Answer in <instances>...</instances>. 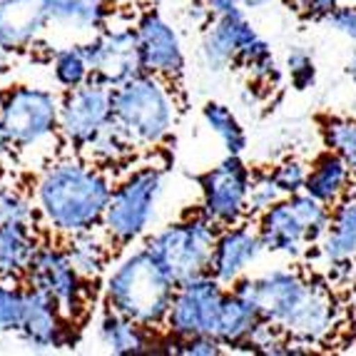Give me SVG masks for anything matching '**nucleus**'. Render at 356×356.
<instances>
[{
  "label": "nucleus",
  "mask_w": 356,
  "mask_h": 356,
  "mask_svg": "<svg viewBox=\"0 0 356 356\" xmlns=\"http://www.w3.org/2000/svg\"><path fill=\"white\" fill-rule=\"evenodd\" d=\"M324 143L329 149L344 157L356 177V120L334 118L324 122Z\"/></svg>",
  "instance_id": "c756f323"
},
{
  "label": "nucleus",
  "mask_w": 356,
  "mask_h": 356,
  "mask_svg": "<svg viewBox=\"0 0 356 356\" xmlns=\"http://www.w3.org/2000/svg\"><path fill=\"white\" fill-rule=\"evenodd\" d=\"M92 77L118 88L143 72L140 40L135 28H105L92 42H88Z\"/></svg>",
  "instance_id": "f8f14e48"
},
{
  "label": "nucleus",
  "mask_w": 356,
  "mask_h": 356,
  "mask_svg": "<svg viewBox=\"0 0 356 356\" xmlns=\"http://www.w3.org/2000/svg\"><path fill=\"white\" fill-rule=\"evenodd\" d=\"M261 252L264 242L257 229H250L247 225L222 227L209 261V274L225 286L237 284L247 269L261 257Z\"/></svg>",
  "instance_id": "4468645a"
},
{
  "label": "nucleus",
  "mask_w": 356,
  "mask_h": 356,
  "mask_svg": "<svg viewBox=\"0 0 356 356\" xmlns=\"http://www.w3.org/2000/svg\"><path fill=\"white\" fill-rule=\"evenodd\" d=\"M217 237L220 225H214L207 214H197L157 232L147 242V252L172 277L175 284H182L187 280L209 274Z\"/></svg>",
  "instance_id": "39448f33"
},
{
  "label": "nucleus",
  "mask_w": 356,
  "mask_h": 356,
  "mask_svg": "<svg viewBox=\"0 0 356 356\" xmlns=\"http://www.w3.org/2000/svg\"><path fill=\"white\" fill-rule=\"evenodd\" d=\"M207 3H209V10H212V20L244 15L242 0H207Z\"/></svg>",
  "instance_id": "58836bf2"
},
{
  "label": "nucleus",
  "mask_w": 356,
  "mask_h": 356,
  "mask_svg": "<svg viewBox=\"0 0 356 356\" xmlns=\"http://www.w3.org/2000/svg\"><path fill=\"white\" fill-rule=\"evenodd\" d=\"M280 182L274 177V172H257L252 175L250 184V212L261 214L264 209H269L272 204H277L280 200H284Z\"/></svg>",
  "instance_id": "7c9ffc66"
},
{
  "label": "nucleus",
  "mask_w": 356,
  "mask_h": 356,
  "mask_svg": "<svg viewBox=\"0 0 356 356\" xmlns=\"http://www.w3.org/2000/svg\"><path fill=\"white\" fill-rule=\"evenodd\" d=\"M274 0H242L244 10H264V8L272 6Z\"/></svg>",
  "instance_id": "a19ab883"
},
{
  "label": "nucleus",
  "mask_w": 356,
  "mask_h": 356,
  "mask_svg": "<svg viewBox=\"0 0 356 356\" xmlns=\"http://www.w3.org/2000/svg\"><path fill=\"white\" fill-rule=\"evenodd\" d=\"M319 252L329 264H349L356 259V195H346L334 207L332 225L319 239Z\"/></svg>",
  "instance_id": "aec40b11"
},
{
  "label": "nucleus",
  "mask_w": 356,
  "mask_h": 356,
  "mask_svg": "<svg viewBox=\"0 0 356 356\" xmlns=\"http://www.w3.org/2000/svg\"><path fill=\"white\" fill-rule=\"evenodd\" d=\"M261 321V314L247 297L239 291H227L225 307L220 314V327H217V339L225 346H247L252 332Z\"/></svg>",
  "instance_id": "5701e85b"
},
{
  "label": "nucleus",
  "mask_w": 356,
  "mask_h": 356,
  "mask_svg": "<svg viewBox=\"0 0 356 356\" xmlns=\"http://www.w3.org/2000/svg\"><path fill=\"white\" fill-rule=\"evenodd\" d=\"M135 30L140 40L143 72L165 77V80H177L184 72V50L177 30L154 10L145 13L137 20Z\"/></svg>",
  "instance_id": "ddd939ff"
},
{
  "label": "nucleus",
  "mask_w": 356,
  "mask_h": 356,
  "mask_svg": "<svg viewBox=\"0 0 356 356\" xmlns=\"http://www.w3.org/2000/svg\"><path fill=\"white\" fill-rule=\"evenodd\" d=\"M259 35L244 15L237 18H217L207 28L200 45V58L204 67L212 72H222L239 60V53L250 40Z\"/></svg>",
  "instance_id": "a211bd4d"
},
{
  "label": "nucleus",
  "mask_w": 356,
  "mask_h": 356,
  "mask_svg": "<svg viewBox=\"0 0 356 356\" xmlns=\"http://www.w3.org/2000/svg\"><path fill=\"white\" fill-rule=\"evenodd\" d=\"M257 232L264 242V250L282 257H291V259L302 257L309 244H316L289 197L280 200L259 214Z\"/></svg>",
  "instance_id": "dca6fc26"
},
{
  "label": "nucleus",
  "mask_w": 356,
  "mask_h": 356,
  "mask_svg": "<svg viewBox=\"0 0 356 356\" xmlns=\"http://www.w3.org/2000/svg\"><path fill=\"white\" fill-rule=\"evenodd\" d=\"M339 8V0H297V10L307 20H327Z\"/></svg>",
  "instance_id": "4c0bfd02"
},
{
  "label": "nucleus",
  "mask_w": 356,
  "mask_h": 356,
  "mask_svg": "<svg viewBox=\"0 0 356 356\" xmlns=\"http://www.w3.org/2000/svg\"><path fill=\"white\" fill-rule=\"evenodd\" d=\"M277 182H280L282 192L286 197L297 195V192H304L307 187V177H309V167L304 165L302 160H284L272 170Z\"/></svg>",
  "instance_id": "f704fd0d"
},
{
  "label": "nucleus",
  "mask_w": 356,
  "mask_h": 356,
  "mask_svg": "<svg viewBox=\"0 0 356 356\" xmlns=\"http://www.w3.org/2000/svg\"><path fill=\"white\" fill-rule=\"evenodd\" d=\"M177 284L145 250L120 261L105 286L107 309L137 321L147 329L165 327Z\"/></svg>",
  "instance_id": "7ed1b4c3"
},
{
  "label": "nucleus",
  "mask_w": 356,
  "mask_h": 356,
  "mask_svg": "<svg viewBox=\"0 0 356 356\" xmlns=\"http://www.w3.org/2000/svg\"><path fill=\"white\" fill-rule=\"evenodd\" d=\"M187 15H190L195 23H207L212 18V10H209L207 0H192L190 8H187Z\"/></svg>",
  "instance_id": "ea45409f"
},
{
  "label": "nucleus",
  "mask_w": 356,
  "mask_h": 356,
  "mask_svg": "<svg viewBox=\"0 0 356 356\" xmlns=\"http://www.w3.org/2000/svg\"><path fill=\"white\" fill-rule=\"evenodd\" d=\"M346 72H349V77L356 83V50H354V53H351L349 63H346Z\"/></svg>",
  "instance_id": "79ce46f5"
},
{
  "label": "nucleus",
  "mask_w": 356,
  "mask_h": 356,
  "mask_svg": "<svg viewBox=\"0 0 356 356\" xmlns=\"http://www.w3.org/2000/svg\"><path fill=\"white\" fill-rule=\"evenodd\" d=\"M354 3H356V0H354Z\"/></svg>",
  "instance_id": "c03bdc74"
},
{
  "label": "nucleus",
  "mask_w": 356,
  "mask_h": 356,
  "mask_svg": "<svg viewBox=\"0 0 356 356\" xmlns=\"http://www.w3.org/2000/svg\"><path fill=\"white\" fill-rule=\"evenodd\" d=\"M327 20L334 33L349 38V40H356V3L354 6H341V3H339V8Z\"/></svg>",
  "instance_id": "e433bc0d"
},
{
  "label": "nucleus",
  "mask_w": 356,
  "mask_h": 356,
  "mask_svg": "<svg viewBox=\"0 0 356 356\" xmlns=\"http://www.w3.org/2000/svg\"><path fill=\"white\" fill-rule=\"evenodd\" d=\"M8 70V63H6V53H0V75Z\"/></svg>",
  "instance_id": "37998d69"
},
{
  "label": "nucleus",
  "mask_w": 356,
  "mask_h": 356,
  "mask_svg": "<svg viewBox=\"0 0 356 356\" xmlns=\"http://www.w3.org/2000/svg\"><path fill=\"white\" fill-rule=\"evenodd\" d=\"M65 252H67V257H70L75 272L80 274L85 282L100 277L102 267H105V250L90 237V232L70 237V247H67Z\"/></svg>",
  "instance_id": "cd10ccee"
},
{
  "label": "nucleus",
  "mask_w": 356,
  "mask_h": 356,
  "mask_svg": "<svg viewBox=\"0 0 356 356\" xmlns=\"http://www.w3.org/2000/svg\"><path fill=\"white\" fill-rule=\"evenodd\" d=\"M286 75H289L291 85L297 90H307L314 85L316 80V65H314V58L302 48H291L286 53Z\"/></svg>",
  "instance_id": "72a5a7b5"
},
{
  "label": "nucleus",
  "mask_w": 356,
  "mask_h": 356,
  "mask_svg": "<svg viewBox=\"0 0 356 356\" xmlns=\"http://www.w3.org/2000/svg\"><path fill=\"white\" fill-rule=\"evenodd\" d=\"M351 179L354 172L351 167L344 162L341 154H337L334 149H327L324 154H319L312 167H309V177L304 192H309L312 197H316L319 202L337 207L351 190Z\"/></svg>",
  "instance_id": "6ab92c4d"
},
{
  "label": "nucleus",
  "mask_w": 356,
  "mask_h": 356,
  "mask_svg": "<svg viewBox=\"0 0 356 356\" xmlns=\"http://www.w3.org/2000/svg\"><path fill=\"white\" fill-rule=\"evenodd\" d=\"M252 172L242 162V154H227L225 160L200 177L202 187V214L214 225H239L250 212Z\"/></svg>",
  "instance_id": "1a4fd4ad"
},
{
  "label": "nucleus",
  "mask_w": 356,
  "mask_h": 356,
  "mask_svg": "<svg viewBox=\"0 0 356 356\" xmlns=\"http://www.w3.org/2000/svg\"><path fill=\"white\" fill-rule=\"evenodd\" d=\"M48 23V0H0V53L35 45Z\"/></svg>",
  "instance_id": "f3484780"
},
{
  "label": "nucleus",
  "mask_w": 356,
  "mask_h": 356,
  "mask_svg": "<svg viewBox=\"0 0 356 356\" xmlns=\"http://www.w3.org/2000/svg\"><path fill=\"white\" fill-rule=\"evenodd\" d=\"M100 339L113 354H145L154 346L152 329L118 314L113 309H107V314L100 319Z\"/></svg>",
  "instance_id": "4be33fe9"
},
{
  "label": "nucleus",
  "mask_w": 356,
  "mask_h": 356,
  "mask_svg": "<svg viewBox=\"0 0 356 356\" xmlns=\"http://www.w3.org/2000/svg\"><path fill=\"white\" fill-rule=\"evenodd\" d=\"M202 120L204 125L220 137V143L227 149V154H242L247 149V132H244L237 115L232 113L227 105H222V102H207L202 107Z\"/></svg>",
  "instance_id": "393cba45"
},
{
  "label": "nucleus",
  "mask_w": 356,
  "mask_h": 356,
  "mask_svg": "<svg viewBox=\"0 0 356 356\" xmlns=\"http://www.w3.org/2000/svg\"><path fill=\"white\" fill-rule=\"evenodd\" d=\"M162 187H165V172L162 167L152 165L140 167L130 177L122 179L113 190L105 217H102L107 237L120 247L143 237L154 220Z\"/></svg>",
  "instance_id": "423d86ee"
},
{
  "label": "nucleus",
  "mask_w": 356,
  "mask_h": 356,
  "mask_svg": "<svg viewBox=\"0 0 356 356\" xmlns=\"http://www.w3.org/2000/svg\"><path fill=\"white\" fill-rule=\"evenodd\" d=\"M30 225H0V280H20L38 252Z\"/></svg>",
  "instance_id": "412c9836"
},
{
  "label": "nucleus",
  "mask_w": 356,
  "mask_h": 356,
  "mask_svg": "<svg viewBox=\"0 0 356 356\" xmlns=\"http://www.w3.org/2000/svg\"><path fill=\"white\" fill-rule=\"evenodd\" d=\"M115 88L90 77L88 83L67 90L60 102L58 130L65 143L83 149L105 125L113 122Z\"/></svg>",
  "instance_id": "9d476101"
},
{
  "label": "nucleus",
  "mask_w": 356,
  "mask_h": 356,
  "mask_svg": "<svg viewBox=\"0 0 356 356\" xmlns=\"http://www.w3.org/2000/svg\"><path fill=\"white\" fill-rule=\"evenodd\" d=\"M28 286L45 291L55 299L63 314L67 319L77 316L83 309V277L75 272L67 252L55 250V247H38L35 257L30 261L28 274H25Z\"/></svg>",
  "instance_id": "9b49d317"
},
{
  "label": "nucleus",
  "mask_w": 356,
  "mask_h": 356,
  "mask_svg": "<svg viewBox=\"0 0 356 356\" xmlns=\"http://www.w3.org/2000/svg\"><path fill=\"white\" fill-rule=\"evenodd\" d=\"M53 75L58 85L72 90L77 85L88 83L92 77V63H90L88 42L85 45H70L53 55Z\"/></svg>",
  "instance_id": "a878e982"
},
{
  "label": "nucleus",
  "mask_w": 356,
  "mask_h": 356,
  "mask_svg": "<svg viewBox=\"0 0 356 356\" xmlns=\"http://www.w3.org/2000/svg\"><path fill=\"white\" fill-rule=\"evenodd\" d=\"M67 316L55 304L53 297L45 291L28 286L25 289L23 319H20L18 334L25 344L35 349H60L70 341L67 337Z\"/></svg>",
  "instance_id": "2eb2a0df"
},
{
  "label": "nucleus",
  "mask_w": 356,
  "mask_h": 356,
  "mask_svg": "<svg viewBox=\"0 0 356 356\" xmlns=\"http://www.w3.org/2000/svg\"><path fill=\"white\" fill-rule=\"evenodd\" d=\"M25 289L8 286L6 280H0V332H18L23 319Z\"/></svg>",
  "instance_id": "2f4dec72"
},
{
  "label": "nucleus",
  "mask_w": 356,
  "mask_h": 356,
  "mask_svg": "<svg viewBox=\"0 0 356 356\" xmlns=\"http://www.w3.org/2000/svg\"><path fill=\"white\" fill-rule=\"evenodd\" d=\"M58 122L60 102L48 90L20 85L0 97V127L10 147H33L48 137Z\"/></svg>",
  "instance_id": "0eeeda50"
},
{
  "label": "nucleus",
  "mask_w": 356,
  "mask_h": 356,
  "mask_svg": "<svg viewBox=\"0 0 356 356\" xmlns=\"http://www.w3.org/2000/svg\"><path fill=\"white\" fill-rule=\"evenodd\" d=\"M227 289L212 274H202L187 280L175 289L172 307L167 314L165 327L172 339H190L200 334L217 337L220 314L225 307Z\"/></svg>",
  "instance_id": "6e6552de"
},
{
  "label": "nucleus",
  "mask_w": 356,
  "mask_h": 356,
  "mask_svg": "<svg viewBox=\"0 0 356 356\" xmlns=\"http://www.w3.org/2000/svg\"><path fill=\"white\" fill-rule=\"evenodd\" d=\"M50 20L72 30H100L107 18V0H48Z\"/></svg>",
  "instance_id": "b1692460"
},
{
  "label": "nucleus",
  "mask_w": 356,
  "mask_h": 356,
  "mask_svg": "<svg viewBox=\"0 0 356 356\" xmlns=\"http://www.w3.org/2000/svg\"><path fill=\"white\" fill-rule=\"evenodd\" d=\"M33 207L18 190L0 187V225H30Z\"/></svg>",
  "instance_id": "473e14b6"
},
{
  "label": "nucleus",
  "mask_w": 356,
  "mask_h": 356,
  "mask_svg": "<svg viewBox=\"0 0 356 356\" xmlns=\"http://www.w3.org/2000/svg\"><path fill=\"white\" fill-rule=\"evenodd\" d=\"M257 307L261 319L272 321L289 339L304 346L327 341L337 327V304L324 286L312 284L291 269H272L232 284Z\"/></svg>",
  "instance_id": "f257e3e1"
},
{
  "label": "nucleus",
  "mask_w": 356,
  "mask_h": 356,
  "mask_svg": "<svg viewBox=\"0 0 356 356\" xmlns=\"http://www.w3.org/2000/svg\"><path fill=\"white\" fill-rule=\"evenodd\" d=\"M110 197V179L100 167L88 162H55L38 182V204L42 217L55 232L67 237L92 232V227L100 225Z\"/></svg>",
  "instance_id": "f03ea898"
},
{
  "label": "nucleus",
  "mask_w": 356,
  "mask_h": 356,
  "mask_svg": "<svg viewBox=\"0 0 356 356\" xmlns=\"http://www.w3.org/2000/svg\"><path fill=\"white\" fill-rule=\"evenodd\" d=\"M83 149L90 154V160L95 162V165H118V162L130 157L135 145L127 140L125 132L120 130L113 120V122L102 127Z\"/></svg>",
  "instance_id": "bb28decb"
},
{
  "label": "nucleus",
  "mask_w": 356,
  "mask_h": 356,
  "mask_svg": "<svg viewBox=\"0 0 356 356\" xmlns=\"http://www.w3.org/2000/svg\"><path fill=\"white\" fill-rule=\"evenodd\" d=\"M170 80L140 72L115 88L113 120L135 147H157L165 143L177 122Z\"/></svg>",
  "instance_id": "20e7f679"
},
{
  "label": "nucleus",
  "mask_w": 356,
  "mask_h": 356,
  "mask_svg": "<svg viewBox=\"0 0 356 356\" xmlns=\"http://www.w3.org/2000/svg\"><path fill=\"white\" fill-rule=\"evenodd\" d=\"M247 72L252 75V80L257 83H277L280 80V67H277V60H274V53L269 48V42L261 35H257L254 40H250L239 53V60Z\"/></svg>",
  "instance_id": "c85d7f7f"
},
{
  "label": "nucleus",
  "mask_w": 356,
  "mask_h": 356,
  "mask_svg": "<svg viewBox=\"0 0 356 356\" xmlns=\"http://www.w3.org/2000/svg\"><path fill=\"white\" fill-rule=\"evenodd\" d=\"M175 346H177V354L187 356H220L225 351V344L220 339L212 337V334H200V337L190 339H175Z\"/></svg>",
  "instance_id": "c9c22d12"
}]
</instances>
